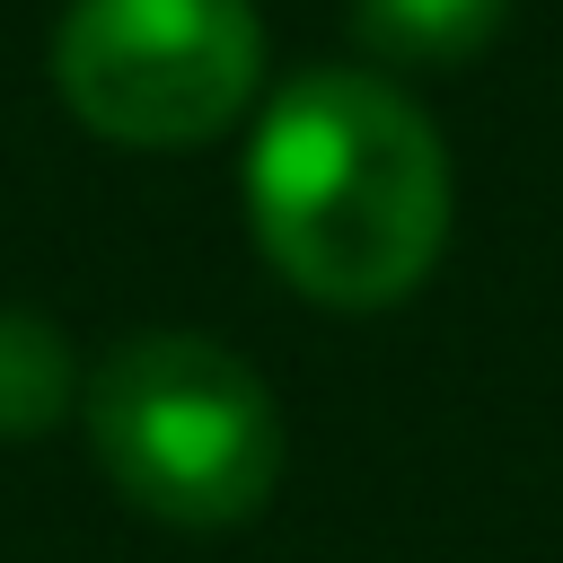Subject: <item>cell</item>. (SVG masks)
Instances as JSON below:
<instances>
[{"label": "cell", "instance_id": "6da1fadb", "mask_svg": "<svg viewBox=\"0 0 563 563\" xmlns=\"http://www.w3.org/2000/svg\"><path fill=\"white\" fill-rule=\"evenodd\" d=\"M246 220L264 264L343 317L396 308L449 246V150L378 70H299L246 141Z\"/></svg>", "mask_w": 563, "mask_h": 563}, {"label": "cell", "instance_id": "7a4b0ae2", "mask_svg": "<svg viewBox=\"0 0 563 563\" xmlns=\"http://www.w3.org/2000/svg\"><path fill=\"white\" fill-rule=\"evenodd\" d=\"M88 440L97 466L132 510L185 537L246 528L282 493V405L211 334L158 325L97 361L88 378Z\"/></svg>", "mask_w": 563, "mask_h": 563}, {"label": "cell", "instance_id": "3957f363", "mask_svg": "<svg viewBox=\"0 0 563 563\" xmlns=\"http://www.w3.org/2000/svg\"><path fill=\"white\" fill-rule=\"evenodd\" d=\"M264 88L255 0H70L53 26V97L123 150L220 141Z\"/></svg>", "mask_w": 563, "mask_h": 563}, {"label": "cell", "instance_id": "277c9868", "mask_svg": "<svg viewBox=\"0 0 563 563\" xmlns=\"http://www.w3.org/2000/svg\"><path fill=\"white\" fill-rule=\"evenodd\" d=\"M501 18H510V0H352V35L405 70L475 62L501 35Z\"/></svg>", "mask_w": 563, "mask_h": 563}, {"label": "cell", "instance_id": "5b68a950", "mask_svg": "<svg viewBox=\"0 0 563 563\" xmlns=\"http://www.w3.org/2000/svg\"><path fill=\"white\" fill-rule=\"evenodd\" d=\"M79 387V361L62 343V325L44 308H0V440H35L70 413Z\"/></svg>", "mask_w": 563, "mask_h": 563}]
</instances>
